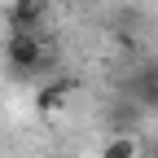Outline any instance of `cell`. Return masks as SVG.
I'll return each instance as SVG.
<instances>
[{
  "mask_svg": "<svg viewBox=\"0 0 158 158\" xmlns=\"http://www.w3.org/2000/svg\"><path fill=\"white\" fill-rule=\"evenodd\" d=\"M5 62L18 79H44L57 66V53L44 35H5Z\"/></svg>",
  "mask_w": 158,
  "mask_h": 158,
  "instance_id": "1",
  "label": "cell"
},
{
  "mask_svg": "<svg viewBox=\"0 0 158 158\" xmlns=\"http://www.w3.org/2000/svg\"><path fill=\"white\" fill-rule=\"evenodd\" d=\"M44 13L48 0H13L9 5V35H44Z\"/></svg>",
  "mask_w": 158,
  "mask_h": 158,
  "instance_id": "2",
  "label": "cell"
},
{
  "mask_svg": "<svg viewBox=\"0 0 158 158\" xmlns=\"http://www.w3.org/2000/svg\"><path fill=\"white\" fill-rule=\"evenodd\" d=\"M118 92H123L127 101H136L141 110H158V62H145L132 79H123Z\"/></svg>",
  "mask_w": 158,
  "mask_h": 158,
  "instance_id": "3",
  "label": "cell"
},
{
  "mask_svg": "<svg viewBox=\"0 0 158 158\" xmlns=\"http://www.w3.org/2000/svg\"><path fill=\"white\" fill-rule=\"evenodd\" d=\"M75 92H79V79L57 75V79H48V84H40V92H35V110H40V114H62V110L70 106Z\"/></svg>",
  "mask_w": 158,
  "mask_h": 158,
  "instance_id": "4",
  "label": "cell"
},
{
  "mask_svg": "<svg viewBox=\"0 0 158 158\" xmlns=\"http://www.w3.org/2000/svg\"><path fill=\"white\" fill-rule=\"evenodd\" d=\"M145 118V110L127 101V97H118V101L106 110V123H110V136H136V123Z\"/></svg>",
  "mask_w": 158,
  "mask_h": 158,
  "instance_id": "5",
  "label": "cell"
},
{
  "mask_svg": "<svg viewBox=\"0 0 158 158\" xmlns=\"http://www.w3.org/2000/svg\"><path fill=\"white\" fill-rule=\"evenodd\" d=\"M101 158H141V141L136 136H110L101 145Z\"/></svg>",
  "mask_w": 158,
  "mask_h": 158,
  "instance_id": "6",
  "label": "cell"
},
{
  "mask_svg": "<svg viewBox=\"0 0 158 158\" xmlns=\"http://www.w3.org/2000/svg\"><path fill=\"white\" fill-rule=\"evenodd\" d=\"M141 158H158V136H154V141H145V145H141Z\"/></svg>",
  "mask_w": 158,
  "mask_h": 158,
  "instance_id": "7",
  "label": "cell"
}]
</instances>
